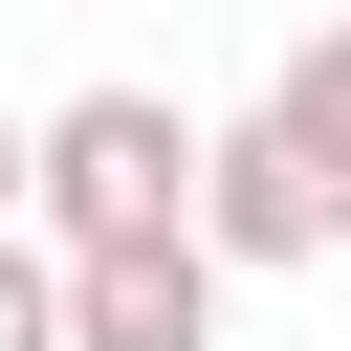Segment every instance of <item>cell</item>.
<instances>
[{"label":"cell","instance_id":"1","mask_svg":"<svg viewBox=\"0 0 351 351\" xmlns=\"http://www.w3.org/2000/svg\"><path fill=\"white\" fill-rule=\"evenodd\" d=\"M22 219H44V263H66V241H197V110H176V88H66V110H22Z\"/></svg>","mask_w":351,"mask_h":351},{"label":"cell","instance_id":"2","mask_svg":"<svg viewBox=\"0 0 351 351\" xmlns=\"http://www.w3.org/2000/svg\"><path fill=\"white\" fill-rule=\"evenodd\" d=\"M329 241H351V197H329L263 110H241V132H197V263H219V285H241V263H329Z\"/></svg>","mask_w":351,"mask_h":351},{"label":"cell","instance_id":"3","mask_svg":"<svg viewBox=\"0 0 351 351\" xmlns=\"http://www.w3.org/2000/svg\"><path fill=\"white\" fill-rule=\"evenodd\" d=\"M44 307H66V351H219V263L197 241H66Z\"/></svg>","mask_w":351,"mask_h":351},{"label":"cell","instance_id":"4","mask_svg":"<svg viewBox=\"0 0 351 351\" xmlns=\"http://www.w3.org/2000/svg\"><path fill=\"white\" fill-rule=\"evenodd\" d=\"M263 132H285V154H307V176H329V197H351V22H329V44H285V66H263Z\"/></svg>","mask_w":351,"mask_h":351},{"label":"cell","instance_id":"5","mask_svg":"<svg viewBox=\"0 0 351 351\" xmlns=\"http://www.w3.org/2000/svg\"><path fill=\"white\" fill-rule=\"evenodd\" d=\"M0 351H66V307H44V241L0 219Z\"/></svg>","mask_w":351,"mask_h":351},{"label":"cell","instance_id":"6","mask_svg":"<svg viewBox=\"0 0 351 351\" xmlns=\"http://www.w3.org/2000/svg\"><path fill=\"white\" fill-rule=\"evenodd\" d=\"M0 219H22V110H0Z\"/></svg>","mask_w":351,"mask_h":351}]
</instances>
